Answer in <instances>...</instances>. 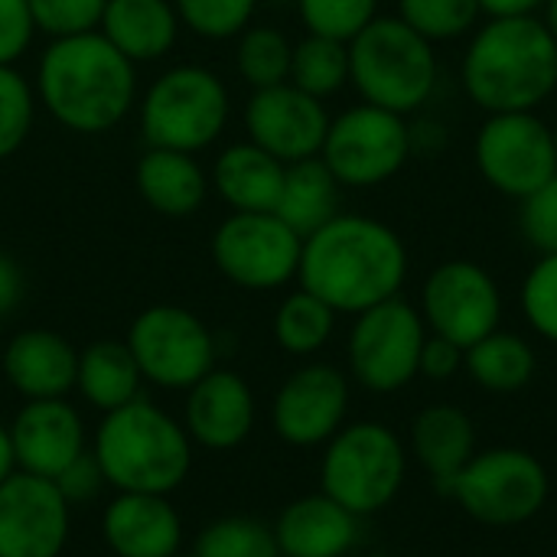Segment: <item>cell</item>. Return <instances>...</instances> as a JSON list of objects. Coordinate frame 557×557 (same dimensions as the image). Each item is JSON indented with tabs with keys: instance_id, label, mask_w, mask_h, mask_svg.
Instances as JSON below:
<instances>
[{
	"instance_id": "33",
	"label": "cell",
	"mask_w": 557,
	"mask_h": 557,
	"mask_svg": "<svg viewBox=\"0 0 557 557\" xmlns=\"http://www.w3.org/2000/svg\"><path fill=\"white\" fill-rule=\"evenodd\" d=\"M193 557H281L274 529L248 519V516H225L209 522L193 545Z\"/></svg>"
},
{
	"instance_id": "24",
	"label": "cell",
	"mask_w": 557,
	"mask_h": 557,
	"mask_svg": "<svg viewBox=\"0 0 557 557\" xmlns=\"http://www.w3.org/2000/svg\"><path fill=\"white\" fill-rule=\"evenodd\" d=\"M180 29L173 0H108L98 23V33L134 65L170 55Z\"/></svg>"
},
{
	"instance_id": "34",
	"label": "cell",
	"mask_w": 557,
	"mask_h": 557,
	"mask_svg": "<svg viewBox=\"0 0 557 557\" xmlns=\"http://www.w3.org/2000/svg\"><path fill=\"white\" fill-rule=\"evenodd\" d=\"M395 16L437 46L470 36L480 26L483 10L476 0H398Z\"/></svg>"
},
{
	"instance_id": "46",
	"label": "cell",
	"mask_w": 557,
	"mask_h": 557,
	"mask_svg": "<svg viewBox=\"0 0 557 557\" xmlns=\"http://www.w3.org/2000/svg\"><path fill=\"white\" fill-rule=\"evenodd\" d=\"M16 470V460H13V447H10V431L0 424V483Z\"/></svg>"
},
{
	"instance_id": "21",
	"label": "cell",
	"mask_w": 557,
	"mask_h": 557,
	"mask_svg": "<svg viewBox=\"0 0 557 557\" xmlns=\"http://www.w3.org/2000/svg\"><path fill=\"white\" fill-rule=\"evenodd\" d=\"M3 375L23 401L65 398L78 379V349L52 330H23L3 349Z\"/></svg>"
},
{
	"instance_id": "19",
	"label": "cell",
	"mask_w": 557,
	"mask_h": 557,
	"mask_svg": "<svg viewBox=\"0 0 557 557\" xmlns=\"http://www.w3.org/2000/svg\"><path fill=\"white\" fill-rule=\"evenodd\" d=\"M255 392L232 369H212L186 388L183 428L193 444L206 450H235L255 431Z\"/></svg>"
},
{
	"instance_id": "47",
	"label": "cell",
	"mask_w": 557,
	"mask_h": 557,
	"mask_svg": "<svg viewBox=\"0 0 557 557\" xmlns=\"http://www.w3.org/2000/svg\"><path fill=\"white\" fill-rule=\"evenodd\" d=\"M542 16H545L548 29L555 33V39H557V0H545V10H542Z\"/></svg>"
},
{
	"instance_id": "6",
	"label": "cell",
	"mask_w": 557,
	"mask_h": 557,
	"mask_svg": "<svg viewBox=\"0 0 557 557\" xmlns=\"http://www.w3.org/2000/svg\"><path fill=\"white\" fill-rule=\"evenodd\" d=\"M320 460V493L359 519L388 509L408 476L405 441L382 421L343 424Z\"/></svg>"
},
{
	"instance_id": "38",
	"label": "cell",
	"mask_w": 557,
	"mask_h": 557,
	"mask_svg": "<svg viewBox=\"0 0 557 557\" xmlns=\"http://www.w3.org/2000/svg\"><path fill=\"white\" fill-rule=\"evenodd\" d=\"M519 307L535 336L557 346V255H539L529 268L519 287Z\"/></svg>"
},
{
	"instance_id": "11",
	"label": "cell",
	"mask_w": 557,
	"mask_h": 557,
	"mask_svg": "<svg viewBox=\"0 0 557 557\" xmlns=\"http://www.w3.org/2000/svg\"><path fill=\"white\" fill-rule=\"evenodd\" d=\"M124 343L144 382L166 392H186L215 369L212 330L193 310L176 304H153L140 310Z\"/></svg>"
},
{
	"instance_id": "8",
	"label": "cell",
	"mask_w": 557,
	"mask_h": 557,
	"mask_svg": "<svg viewBox=\"0 0 557 557\" xmlns=\"http://www.w3.org/2000/svg\"><path fill=\"white\" fill-rule=\"evenodd\" d=\"M470 519L490 529H512L532 522L552 493L545 463L522 447L476 450L470 463L441 490Z\"/></svg>"
},
{
	"instance_id": "15",
	"label": "cell",
	"mask_w": 557,
	"mask_h": 557,
	"mask_svg": "<svg viewBox=\"0 0 557 557\" xmlns=\"http://www.w3.org/2000/svg\"><path fill=\"white\" fill-rule=\"evenodd\" d=\"M349 414V375L330 362L300 366L271 405L274 434L290 447H323Z\"/></svg>"
},
{
	"instance_id": "32",
	"label": "cell",
	"mask_w": 557,
	"mask_h": 557,
	"mask_svg": "<svg viewBox=\"0 0 557 557\" xmlns=\"http://www.w3.org/2000/svg\"><path fill=\"white\" fill-rule=\"evenodd\" d=\"M235 39H238L235 69L251 85V91L271 88V85H281L290 78L294 42L287 39V33H281L277 26H255L251 23Z\"/></svg>"
},
{
	"instance_id": "20",
	"label": "cell",
	"mask_w": 557,
	"mask_h": 557,
	"mask_svg": "<svg viewBox=\"0 0 557 557\" xmlns=\"http://www.w3.org/2000/svg\"><path fill=\"white\" fill-rule=\"evenodd\" d=\"M101 535L114 557H176L183 519L170 496L117 493L101 516Z\"/></svg>"
},
{
	"instance_id": "23",
	"label": "cell",
	"mask_w": 557,
	"mask_h": 557,
	"mask_svg": "<svg viewBox=\"0 0 557 557\" xmlns=\"http://www.w3.org/2000/svg\"><path fill=\"white\" fill-rule=\"evenodd\" d=\"M134 183L140 199L166 219H189L209 196V176L196 153L147 147L137 160Z\"/></svg>"
},
{
	"instance_id": "50",
	"label": "cell",
	"mask_w": 557,
	"mask_h": 557,
	"mask_svg": "<svg viewBox=\"0 0 557 557\" xmlns=\"http://www.w3.org/2000/svg\"><path fill=\"white\" fill-rule=\"evenodd\" d=\"M552 134H555V150H557V121L552 124Z\"/></svg>"
},
{
	"instance_id": "16",
	"label": "cell",
	"mask_w": 557,
	"mask_h": 557,
	"mask_svg": "<svg viewBox=\"0 0 557 557\" xmlns=\"http://www.w3.org/2000/svg\"><path fill=\"white\" fill-rule=\"evenodd\" d=\"M72 506L52 480L13 470L0 483V557H59Z\"/></svg>"
},
{
	"instance_id": "13",
	"label": "cell",
	"mask_w": 557,
	"mask_h": 557,
	"mask_svg": "<svg viewBox=\"0 0 557 557\" xmlns=\"http://www.w3.org/2000/svg\"><path fill=\"white\" fill-rule=\"evenodd\" d=\"M473 160L490 189L522 202L557 173L552 124L535 111L486 114L473 137Z\"/></svg>"
},
{
	"instance_id": "43",
	"label": "cell",
	"mask_w": 557,
	"mask_h": 557,
	"mask_svg": "<svg viewBox=\"0 0 557 557\" xmlns=\"http://www.w3.org/2000/svg\"><path fill=\"white\" fill-rule=\"evenodd\" d=\"M457 372H463V349L444 336L428 333L421 349V375L431 382H450Z\"/></svg>"
},
{
	"instance_id": "18",
	"label": "cell",
	"mask_w": 557,
	"mask_h": 557,
	"mask_svg": "<svg viewBox=\"0 0 557 557\" xmlns=\"http://www.w3.org/2000/svg\"><path fill=\"white\" fill-rule=\"evenodd\" d=\"M7 431L16 470L42 480H55L85 454V421L65 398L26 401Z\"/></svg>"
},
{
	"instance_id": "25",
	"label": "cell",
	"mask_w": 557,
	"mask_h": 557,
	"mask_svg": "<svg viewBox=\"0 0 557 557\" xmlns=\"http://www.w3.org/2000/svg\"><path fill=\"white\" fill-rule=\"evenodd\" d=\"M411 457L444 490L476 454V428L457 405H428L411 421Z\"/></svg>"
},
{
	"instance_id": "41",
	"label": "cell",
	"mask_w": 557,
	"mask_h": 557,
	"mask_svg": "<svg viewBox=\"0 0 557 557\" xmlns=\"http://www.w3.org/2000/svg\"><path fill=\"white\" fill-rule=\"evenodd\" d=\"M36 36V23L26 0H0V65H16V59L29 49Z\"/></svg>"
},
{
	"instance_id": "49",
	"label": "cell",
	"mask_w": 557,
	"mask_h": 557,
	"mask_svg": "<svg viewBox=\"0 0 557 557\" xmlns=\"http://www.w3.org/2000/svg\"><path fill=\"white\" fill-rule=\"evenodd\" d=\"M264 3H294V0H264Z\"/></svg>"
},
{
	"instance_id": "14",
	"label": "cell",
	"mask_w": 557,
	"mask_h": 557,
	"mask_svg": "<svg viewBox=\"0 0 557 557\" xmlns=\"http://www.w3.org/2000/svg\"><path fill=\"white\" fill-rule=\"evenodd\" d=\"M418 310L428 333L470 349L503 326V290L483 264L450 258L424 277Z\"/></svg>"
},
{
	"instance_id": "9",
	"label": "cell",
	"mask_w": 557,
	"mask_h": 557,
	"mask_svg": "<svg viewBox=\"0 0 557 557\" xmlns=\"http://www.w3.org/2000/svg\"><path fill=\"white\" fill-rule=\"evenodd\" d=\"M411 153L414 140L408 117L362 101L330 117L320 160L343 189H375L395 180Z\"/></svg>"
},
{
	"instance_id": "31",
	"label": "cell",
	"mask_w": 557,
	"mask_h": 557,
	"mask_svg": "<svg viewBox=\"0 0 557 557\" xmlns=\"http://www.w3.org/2000/svg\"><path fill=\"white\" fill-rule=\"evenodd\" d=\"M287 82L320 101L339 95L349 85V42L307 33L300 42H294Z\"/></svg>"
},
{
	"instance_id": "29",
	"label": "cell",
	"mask_w": 557,
	"mask_h": 557,
	"mask_svg": "<svg viewBox=\"0 0 557 557\" xmlns=\"http://www.w3.org/2000/svg\"><path fill=\"white\" fill-rule=\"evenodd\" d=\"M463 372L483 392L512 395V392H522L535 379L539 356L525 336L499 326L480 343H473L470 349H463Z\"/></svg>"
},
{
	"instance_id": "22",
	"label": "cell",
	"mask_w": 557,
	"mask_h": 557,
	"mask_svg": "<svg viewBox=\"0 0 557 557\" xmlns=\"http://www.w3.org/2000/svg\"><path fill=\"white\" fill-rule=\"evenodd\" d=\"M359 522L326 493H313L294 499L271 529L281 557H346L359 542Z\"/></svg>"
},
{
	"instance_id": "1",
	"label": "cell",
	"mask_w": 557,
	"mask_h": 557,
	"mask_svg": "<svg viewBox=\"0 0 557 557\" xmlns=\"http://www.w3.org/2000/svg\"><path fill=\"white\" fill-rule=\"evenodd\" d=\"M405 238L359 212H339L323 228L304 238L297 281L336 313H362L401 294L408 281Z\"/></svg>"
},
{
	"instance_id": "37",
	"label": "cell",
	"mask_w": 557,
	"mask_h": 557,
	"mask_svg": "<svg viewBox=\"0 0 557 557\" xmlns=\"http://www.w3.org/2000/svg\"><path fill=\"white\" fill-rule=\"evenodd\" d=\"M36 104V91L16 65H0V160L13 157L26 144Z\"/></svg>"
},
{
	"instance_id": "17",
	"label": "cell",
	"mask_w": 557,
	"mask_h": 557,
	"mask_svg": "<svg viewBox=\"0 0 557 557\" xmlns=\"http://www.w3.org/2000/svg\"><path fill=\"white\" fill-rule=\"evenodd\" d=\"M245 131L251 144L281 163H300L320 157L330 131V111L326 101L300 91L290 82H281L251 91L245 104Z\"/></svg>"
},
{
	"instance_id": "48",
	"label": "cell",
	"mask_w": 557,
	"mask_h": 557,
	"mask_svg": "<svg viewBox=\"0 0 557 557\" xmlns=\"http://www.w3.org/2000/svg\"><path fill=\"white\" fill-rule=\"evenodd\" d=\"M362 557H395V555H385V552H372V555H362Z\"/></svg>"
},
{
	"instance_id": "5",
	"label": "cell",
	"mask_w": 557,
	"mask_h": 557,
	"mask_svg": "<svg viewBox=\"0 0 557 557\" xmlns=\"http://www.w3.org/2000/svg\"><path fill=\"white\" fill-rule=\"evenodd\" d=\"M441 65L434 42L414 33L401 16H375L349 39V85L366 104L414 114L437 88Z\"/></svg>"
},
{
	"instance_id": "30",
	"label": "cell",
	"mask_w": 557,
	"mask_h": 557,
	"mask_svg": "<svg viewBox=\"0 0 557 557\" xmlns=\"http://www.w3.org/2000/svg\"><path fill=\"white\" fill-rule=\"evenodd\" d=\"M336 317L339 313L330 304H323L317 294L297 287L274 310V323H271L274 343L287 356H300V359L304 356H313V352H320L333 339Z\"/></svg>"
},
{
	"instance_id": "35",
	"label": "cell",
	"mask_w": 557,
	"mask_h": 557,
	"mask_svg": "<svg viewBox=\"0 0 557 557\" xmlns=\"http://www.w3.org/2000/svg\"><path fill=\"white\" fill-rule=\"evenodd\" d=\"M294 7L307 33L343 42L356 39L379 16V0H294Z\"/></svg>"
},
{
	"instance_id": "7",
	"label": "cell",
	"mask_w": 557,
	"mask_h": 557,
	"mask_svg": "<svg viewBox=\"0 0 557 557\" xmlns=\"http://www.w3.org/2000/svg\"><path fill=\"white\" fill-rule=\"evenodd\" d=\"M232 117V95L219 72L183 62L153 78L144 91L137 121L147 147L199 153L212 147Z\"/></svg>"
},
{
	"instance_id": "26",
	"label": "cell",
	"mask_w": 557,
	"mask_h": 557,
	"mask_svg": "<svg viewBox=\"0 0 557 557\" xmlns=\"http://www.w3.org/2000/svg\"><path fill=\"white\" fill-rule=\"evenodd\" d=\"M287 163L251 140L225 147L212 163V186L232 212H274Z\"/></svg>"
},
{
	"instance_id": "39",
	"label": "cell",
	"mask_w": 557,
	"mask_h": 557,
	"mask_svg": "<svg viewBox=\"0 0 557 557\" xmlns=\"http://www.w3.org/2000/svg\"><path fill=\"white\" fill-rule=\"evenodd\" d=\"M36 33H46L49 39L91 33L101 23L108 0H26Z\"/></svg>"
},
{
	"instance_id": "36",
	"label": "cell",
	"mask_w": 557,
	"mask_h": 557,
	"mask_svg": "<svg viewBox=\"0 0 557 557\" xmlns=\"http://www.w3.org/2000/svg\"><path fill=\"white\" fill-rule=\"evenodd\" d=\"M261 0H173L180 23L202 39H235L251 26Z\"/></svg>"
},
{
	"instance_id": "44",
	"label": "cell",
	"mask_w": 557,
	"mask_h": 557,
	"mask_svg": "<svg viewBox=\"0 0 557 557\" xmlns=\"http://www.w3.org/2000/svg\"><path fill=\"white\" fill-rule=\"evenodd\" d=\"M26 294V277H23V268L16 264L13 255L0 251V320L10 317L20 300Z\"/></svg>"
},
{
	"instance_id": "3",
	"label": "cell",
	"mask_w": 557,
	"mask_h": 557,
	"mask_svg": "<svg viewBox=\"0 0 557 557\" xmlns=\"http://www.w3.org/2000/svg\"><path fill=\"white\" fill-rule=\"evenodd\" d=\"M460 85L483 114L535 111L557 91V39L545 16H490L463 49Z\"/></svg>"
},
{
	"instance_id": "2",
	"label": "cell",
	"mask_w": 557,
	"mask_h": 557,
	"mask_svg": "<svg viewBox=\"0 0 557 557\" xmlns=\"http://www.w3.org/2000/svg\"><path fill=\"white\" fill-rule=\"evenodd\" d=\"M36 101L55 124L75 134L117 127L137 98V65L98 29L49 39L36 62Z\"/></svg>"
},
{
	"instance_id": "28",
	"label": "cell",
	"mask_w": 557,
	"mask_h": 557,
	"mask_svg": "<svg viewBox=\"0 0 557 557\" xmlns=\"http://www.w3.org/2000/svg\"><path fill=\"white\" fill-rule=\"evenodd\" d=\"M144 375L124 339H98L78 352V395L101 414L140 398Z\"/></svg>"
},
{
	"instance_id": "10",
	"label": "cell",
	"mask_w": 557,
	"mask_h": 557,
	"mask_svg": "<svg viewBox=\"0 0 557 557\" xmlns=\"http://www.w3.org/2000/svg\"><path fill=\"white\" fill-rule=\"evenodd\" d=\"M424 339V317L401 294L356 313L346 343L349 379L375 395H395L408 388L421 375Z\"/></svg>"
},
{
	"instance_id": "4",
	"label": "cell",
	"mask_w": 557,
	"mask_h": 557,
	"mask_svg": "<svg viewBox=\"0 0 557 557\" xmlns=\"http://www.w3.org/2000/svg\"><path fill=\"white\" fill-rule=\"evenodd\" d=\"M91 454L104 483L117 493L170 496L193 470V441L186 428L147 398L108 411L95 431Z\"/></svg>"
},
{
	"instance_id": "45",
	"label": "cell",
	"mask_w": 557,
	"mask_h": 557,
	"mask_svg": "<svg viewBox=\"0 0 557 557\" xmlns=\"http://www.w3.org/2000/svg\"><path fill=\"white\" fill-rule=\"evenodd\" d=\"M483 16H535L545 10V0H476Z\"/></svg>"
},
{
	"instance_id": "42",
	"label": "cell",
	"mask_w": 557,
	"mask_h": 557,
	"mask_svg": "<svg viewBox=\"0 0 557 557\" xmlns=\"http://www.w3.org/2000/svg\"><path fill=\"white\" fill-rule=\"evenodd\" d=\"M52 483L62 490V496L69 499V506L88 503V499L98 496L101 486H108V483H104V473H101V467H98V460H95L91 450H85L75 463H69Z\"/></svg>"
},
{
	"instance_id": "27",
	"label": "cell",
	"mask_w": 557,
	"mask_h": 557,
	"mask_svg": "<svg viewBox=\"0 0 557 557\" xmlns=\"http://www.w3.org/2000/svg\"><path fill=\"white\" fill-rule=\"evenodd\" d=\"M339 202H343V186L336 183V176L320 157H310L300 163H287L284 189L274 215H281L300 238H307L339 215Z\"/></svg>"
},
{
	"instance_id": "40",
	"label": "cell",
	"mask_w": 557,
	"mask_h": 557,
	"mask_svg": "<svg viewBox=\"0 0 557 557\" xmlns=\"http://www.w3.org/2000/svg\"><path fill=\"white\" fill-rule=\"evenodd\" d=\"M519 232L539 255H557V173L519 202Z\"/></svg>"
},
{
	"instance_id": "12",
	"label": "cell",
	"mask_w": 557,
	"mask_h": 557,
	"mask_svg": "<svg viewBox=\"0 0 557 557\" xmlns=\"http://www.w3.org/2000/svg\"><path fill=\"white\" fill-rule=\"evenodd\" d=\"M212 261L242 290H281L297 281L304 238L274 212H228L212 232Z\"/></svg>"
},
{
	"instance_id": "51",
	"label": "cell",
	"mask_w": 557,
	"mask_h": 557,
	"mask_svg": "<svg viewBox=\"0 0 557 557\" xmlns=\"http://www.w3.org/2000/svg\"><path fill=\"white\" fill-rule=\"evenodd\" d=\"M176 557H193V555H183V552H180V555H176Z\"/></svg>"
}]
</instances>
